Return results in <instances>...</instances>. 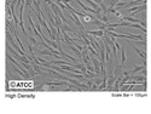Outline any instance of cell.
I'll return each instance as SVG.
<instances>
[{"mask_svg":"<svg viewBox=\"0 0 151 114\" xmlns=\"http://www.w3.org/2000/svg\"><path fill=\"white\" fill-rule=\"evenodd\" d=\"M6 47H7V51H9V52H11V54L13 55V57H16L17 60H19V61L22 62V63H26V65H30V63H32V62H30V60H28L26 56H22V55H19L18 52H16V51L11 47V45H10L9 41L6 43Z\"/></svg>","mask_w":151,"mask_h":114,"instance_id":"cell-1","label":"cell"},{"mask_svg":"<svg viewBox=\"0 0 151 114\" xmlns=\"http://www.w3.org/2000/svg\"><path fill=\"white\" fill-rule=\"evenodd\" d=\"M91 61L93 62V68H94V73L96 74H99L100 73V63H99V61L96 58V57H91Z\"/></svg>","mask_w":151,"mask_h":114,"instance_id":"cell-5","label":"cell"},{"mask_svg":"<svg viewBox=\"0 0 151 114\" xmlns=\"http://www.w3.org/2000/svg\"><path fill=\"white\" fill-rule=\"evenodd\" d=\"M129 44H130V45H132V47H133V49H134V50L137 51V52L139 54V56H140V57H142V58H143V63H144V65H146V54H145V51H142V50H140V49H138V47H137L135 45H133L132 43H129Z\"/></svg>","mask_w":151,"mask_h":114,"instance_id":"cell-3","label":"cell"},{"mask_svg":"<svg viewBox=\"0 0 151 114\" xmlns=\"http://www.w3.org/2000/svg\"><path fill=\"white\" fill-rule=\"evenodd\" d=\"M145 68V65H143V66H137L133 70H130V72H128L129 74H134V73H137V72H139V70H143Z\"/></svg>","mask_w":151,"mask_h":114,"instance_id":"cell-7","label":"cell"},{"mask_svg":"<svg viewBox=\"0 0 151 114\" xmlns=\"http://www.w3.org/2000/svg\"><path fill=\"white\" fill-rule=\"evenodd\" d=\"M86 33L88 35H93V37H97V38H103L104 37V30L99 29V30H86Z\"/></svg>","mask_w":151,"mask_h":114,"instance_id":"cell-2","label":"cell"},{"mask_svg":"<svg viewBox=\"0 0 151 114\" xmlns=\"http://www.w3.org/2000/svg\"><path fill=\"white\" fill-rule=\"evenodd\" d=\"M93 23H94L96 26H98V28L102 29V30H105V29L109 27V23H104V22H102L100 19H98V18H94V19H93Z\"/></svg>","mask_w":151,"mask_h":114,"instance_id":"cell-4","label":"cell"},{"mask_svg":"<svg viewBox=\"0 0 151 114\" xmlns=\"http://www.w3.org/2000/svg\"><path fill=\"white\" fill-rule=\"evenodd\" d=\"M120 51H121V65H120L118 67L122 68L123 65H125V62H126V51H125V49H122V47H120Z\"/></svg>","mask_w":151,"mask_h":114,"instance_id":"cell-6","label":"cell"},{"mask_svg":"<svg viewBox=\"0 0 151 114\" xmlns=\"http://www.w3.org/2000/svg\"><path fill=\"white\" fill-rule=\"evenodd\" d=\"M94 3H96V4H98L99 6H102V5L104 4V1H103V0H94Z\"/></svg>","mask_w":151,"mask_h":114,"instance_id":"cell-9","label":"cell"},{"mask_svg":"<svg viewBox=\"0 0 151 114\" xmlns=\"http://www.w3.org/2000/svg\"><path fill=\"white\" fill-rule=\"evenodd\" d=\"M118 3V0H110V7H114Z\"/></svg>","mask_w":151,"mask_h":114,"instance_id":"cell-8","label":"cell"},{"mask_svg":"<svg viewBox=\"0 0 151 114\" xmlns=\"http://www.w3.org/2000/svg\"><path fill=\"white\" fill-rule=\"evenodd\" d=\"M132 1H134V0H132Z\"/></svg>","mask_w":151,"mask_h":114,"instance_id":"cell-10","label":"cell"}]
</instances>
